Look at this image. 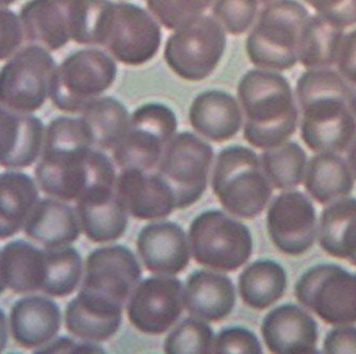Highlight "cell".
<instances>
[{
	"mask_svg": "<svg viewBox=\"0 0 356 354\" xmlns=\"http://www.w3.org/2000/svg\"><path fill=\"white\" fill-rule=\"evenodd\" d=\"M300 132L315 153H343L356 137V117L348 101L349 84L338 71L306 69L296 87Z\"/></svg>",
	"mask_w": 356,
	"mask_h": 354,
	"instance_id": "6da1fadb",
	"label": "cell"
},
{
	"mask_svg": "<svg viewBox=\"0 0 356 354\" xmlns=\"http://www.w3.org/2000/svg\"><path fill=\"white\" fill-rule=\"evenodd\" d=\"M245 114L243 137L259 149H270L293 137L299 123V107L290 82L277 71L250 69L237 87Z\"/></svg>",
	"mask_w": 356,
	"mask_h": 354,
	"instance_id": "7a4b0ae2",
	"label": "cell"
},
{
	"mask_svg": "<svg viewBox=\"0 0 356 354\" xmlns=\"http://www.w3.org/2000/svg\"><path fill=\"white\" fill-rule=\"evenodd\" d=\"M309 17V11L298 0H273L266 3L245 41L251 63L258 69L273 71L295 67Z\"/></svg>",
	"mask_w": 356,
	"mask_h": 354,
	"instance_id": "3957f363",
	"label": "cell"
},
{
	"mask_svg": "<svg viewBox=\"0 0 356 354\" xmlns=\"http://www.w3.org/2000/svg\"><path fill=\"white\" fill-rule=\"evenodd\" d=\"M211 185L224 209L243 219L261 215L272 195L261 160L241 145L229 146L219 153Z\"/></svg>",
	"mask_w": 356,
	"mask_h": 354,
	"instance_id": "277c9868",
	"label": "cell"
},
{
	"mask_svg": "<svg viewBox=\"0 0 356 354\" xmlns=\"http://www.w3.org/2000/svg\"><path fill=\"white\" fill-rule=\"evenodd\" d=\"M35 180L42 192L63 201H76L90 187L115 183V165L99 149H42Z\"/></svg>",
	"mask_w": 356,
	"mask_h": 354,
	"instance_id": "5b68a950",
	"label": "cell"
},
{
	"mask_svg": "<svg viewBox=\"0 0 356 354\" xmlns=\"http://www.w3.org/2000/svg\"><path fill=\"white\" fill-rule=\"evenodd\" d=\"M115 60L99 49H81L57 66L51 82V103L64 113H81L88 105L113 85Z\"/></svg>",
	"mask_w": 356,
	"mask_h": 354,
	"instance_id": "8992f818",
	"label": "cell"
},
{
	"mask_svg": "<svg viewBox=\"0 0 356 354\" xmlns=\"http://www.w3.org/2000/svg\"><path fill=\"white\" fill-rule=\"evenodd\" d=\"M192 257L204 267L235 271L253 252L249 228L221 211H206L194 218L189 229Z\"/></svg>",
	"mask_w": 356,
	"mask_h": 354,
	"instance_id": "52a82bcc",
	"label": "cell"
},
{
	"mask_svg": "<svg viewBox=\"0 0 356 354\" xmlns=\"http://www.w3.org/2000/svg\"><path fill=\"white\" fill-rule=\"evenodd\" d=\"M225 30L211 16H200L178 28L167 40L163 58L169 69L186 81L207 79L225 53Z\"/></svg>",
	"mask_w": 356,
	"mask_h": 354,
	"instance_id": "ba28073f",
	"label": "cell"
},
{
	"mask_svg": "<svg viewBox=\"0 0 356 354\" xmlns=\"http://www.w3.org/2000/svg\"><path fill=\"white\" fill-rule=\"evenodd\" d=\"M57 63L51 51L29 44L0 69V105L19 113L39 111L51 94Z\"/></svg>",
	"mask_w": 356,
	"mask_h": 354,
	"instance_id": "9c48e42d",
	"label": "cell"
},
{
	"mask_svg": "<svg viewBox=\"0 0 356 354\" xmlns=\"http://www.w3.org/2000/svg\"><path fill=\"white\" fill-rule=\"evenodd\" d=\"M163 32L151 12L131 3H110L99 46L127 66L149 63L159 51Z\"/></svg>",
	"mask_w": 356,
	"mask_h": 354,
	"instance_id": "30bf717a",
	"label": "cell"
},
{
	"mask_svg": "<svg viewBox=\"0 0 356 354\" xmlns=\"http://www.w3.org/2000/svg\"><path fill=\"white\" fill-rule=\"evenodd\" d=\"M177 126V118L169 106L158 101L140 106L131 114L123 137L112 148L115 163L122 169L151 171L159 163Z\"/></svg>",
	"mask_w": 356,
	"mask_h": 354,
	"instance_id": "8fae6325",
	"label": "cell"
},
{
	"mask_svg": "<svg viewBox=\"0 0 356 354\" xmlns=\"http://www.w3.org/2000/svg\"><path fill=\"white\" fill-rule=\"evenodd\" d=\"M295 296L306 309L332 326L356 323V273L337 264H317L298 280Z\"/></svg>",
	"mask_w": 356,
	"mask_h": 354,
	"instance_id": "7c38bea8",
	"label": "cell"
},
{
	"mask_svg": "<svg viewBox=\"0 0 356 354\" xmlns=\"http://www.w3.org/2000/svg\"><path fill=\"white\" fill-rule=\"evenodd\" d=\"M213 149L191 132L175 134L158 163L159 176L173 193L176 209L201 199L207 187Z\"/></svg>",
	"mask_w": 356,
	"mask_h": 354,
	"instance_id": "4fadbf2b",
	"label": "cell"
},
{
	"mask_svg": "<svg viewBox=\"0 0 356 354\" xmlns=\"http://www.w3.org/2000/svg\"><path fill=\"white\" fill-rule=\"evenodd\" d=\"M183 284L171 276H158L139 282L128 299L127 316L144 334L165 333L183 313Z\"/></svg>",
	"mask_w": 356,
	"mask_h": 354,
	"instance_id": "5bb4252c",
	"label": "cell"
},
{
	"mask_svg": "<svg viewBox=\"0 0 356 354\" xmlns=\"http://www.w3.org/2000/svg\"><path fill=\"white\" fill-rule=\"evenodd\" d=\"M267 230L273 245L284 255L299 257L311 249L317 237V214L302 192L289 191L272 201Z\"/></svg>",
	"mask_w": 356,
	"mask_h": 354,
	"instance_id": "9a60e30c",
	"label": "cell"
},
{
	"mask_svg": "<svg viewBox=\"0 0 356 354\" xmlns=\"http://www.w3.org/2000/svg\"><path fill=\"white\" fill-rule=\"evenodd\" d=\"M141 276V266L129 248L122 245L97 248L88 255L80 289L124 305Z\"/></svg>",
	"mask_w": 356,
	"mask_h": 354,
	"instance_id": "2e32d148",
	"label": "cell"
},
{
	"mask_svg": "<svg viewBox=\"0 0 356 354\" xmlns=\"http://www.w3.org/2000/svg\"><path fill=\"white\" fill-rule=\"evenodd\" d=\"M79 0H29L19 19L25 40L48 51L62 49L73 40Z\"/></svg>",
	"mask_w": 356,
	"mask_h": 354,
	"instance_id": "e0dca14e",
	"label": "cell"
},
{
	"mask_svg": "<svg viewBox=\"0 0 356 354\" xmlns=\"http://www.w3.org/2000/svg\"><path fill=\"white\" fill-rule=\"evenodd\" d=\"M261 335L272 353H318L317 323L305 310L293 303L280 305L266 315Z\"/></svg>",
	"mask_w": 356,
	"mask_h": 354,
	"instance_id": "ac0fdd59",
	"label": "cell"
},
{
	"mask_svg": "<svg viewBox=\"0 0 356 354\" xmlns=\"http://www.w3.org/2000/svg\"><path fill=\"white\" fill-rule=\"evenodd\" d=\"M115 193L125 211L139 221H156L171 215L175 200L157 174L125 168L115 181Z\"/></svg>",
	"mask_w": 356,
	"mask_h": 354,
	"instance_id": "d6986e66",
	"label": "cell"
},
{
	"mask_svg": "<svg viewBox=\"0 0 356 354\" xmlns=\"http://www.w3.org/2000/svg\"><path fill=\"white\" fill-rule=\"evenodd\" d=\"M137 249L147 271L175 276L189 264L190 247L185 230L173 221L149 224L140 231Z\"/></svg>",
	"mask_w": 356,
	"mask_h": 354,
	"instance_id": "ffe728a7",
	"label": "cell"
},
{
	"mask_svg": "<svg viewBox=\"0 0 356 354\" xmlns=\"http://www.w3.org/2000/svg\"><path fill=\"white\" fill-rule=\"evenodd\" d=\"M80 227L90 241L119 239L127 228V212L115 193V183H99L76 200Z\"/></svg>",
	"mask_w": 356,
	"mask_h": 354,
	"instance_id": "44dd1931",
	"label": "cell"
},
{
	"mask_svg": "<svg viewBox=\"0 0 356 354\" xmlns=\"http://www.w3.org/2000/svg\"><path fill=\"white\" fill-rule=\"evenodd\" d=\"M45 128L33 114L19 113L0 105V166L22 169L41 155Z\"/></svg>",
	"mask_w": 356,
	"mask_h": 354,
	"instance_id": "7402d4cb",
	"label": "cell"
},
{
	"mask_svg": "<svg viewBox=\"0 0 356 354\" xmlns=\"http://www.w3.org/2000/svg\"><path fill=\"white\" fill-rule=\"evenodd\" d=\"M61 321V310L51 297L25 296L12 305L10 333L19 347L37 350L55 339Z\"/></svg>",
	"mask_w": 356,
	"mask_h": 354,
	"instance_id": "603a6c76",
	"label": "cell"
},
{
	"mask_svg": "<svg viewBox=\"0 0 356 354\" xmlns=\"http://www.w3.org/2000/svg\"><path fill=\"white\" fill-rule=\"evenodd\" d=\"M123 305L80 289L67 303L65 328L77 339L92 343L108 341L119 331Z\"/></svg>",
	"mask_w": 356,
	"mask_h": 354,
	"instance_id": "cb8c5ba5",
	"label": "cell"
},
{
	"mask_svg": "<svg viewBox=\"0 0 356 354\" xmlns=\"http://www.w3.org/2000/svg\"><path fill=\"white\" fill-rule=\"evenodd\" d=\"M189 121L200 135L223 143L233 139L242 125L239 101L221 90H208L194 98L189 109Z\"/></svg>",
	"mask_w": 356,
	"mask_h": 354,
	"instance_id": "d4e9b609",
	"label": "cell"
},
{
	"mask_svg": "<svg viewBox=\"0 0 356 354\" xmlns=\"http://www.w3.org/2000/svg\"><path fill=\"white\" fill-rule=\"evenodd\" d=\"M183 303L190 315L217 323L225 319L235 307V286L223 273L195 271L186 282Z\"/></svg>",
	"mask_w": 356,
	"mask_h": 354,
	"instance_id": "484cf974",
	"label": "cell"
},
{
	"mask_svg": "<svg viewBox=\"0 0 356 354\" xmlns=\"http://www.w3.org/2000/svg\"><path fill=\"white\" fill-rule=\"evenodd\" d=\"M24 232L44 248L70 246L79 239L80 227L76 209L57 198L39 200L28 217Z\"/></svg>",
	"mask_w": 356,
	"mask_h": 354,
	"instance_id": "4316f807",
	"label": "cell"
},
{
	"mask_svg": "<svg viewBox=\"0 0 356 354\" xmlns=\"http://www.w3.org/2000/svg\"><path fill=\"white\" fill-rule=\"evenodd\" d=\"M39 189L37 180L23 171L0 174V241L23 229L40 200Z\"/></svg>",
	"mask_w": 356,
	"mask_h": 354,
	"instance_id": "83f0119b",
	"label": "cell"
},
{
	"mask_svg": "<svg viewBox=\"0 0 356 354\" xmlns=\"http://www.w3.org/2000/svg\"><path fill=\"white\" fill-rule=\"evenodd\" d=\"M1 275L16 294L42 292L46 275L45 251L25 239L9 242L1 250Z\"/></svg>",
	"mask_w": 356,
	"mask_h": 354,
	"instance_id": "f1b7e54d",
	"label": "cell"
},
{
	"mask_svg": "<svg viewBox=\"0 0 356 354\" xmlns=\"http://www.w3.org/2000/svg\"><path fill=\"white\" fill-rule=\"evenodd\" d=\"M318 231L323 251L356 266V198L346 197L327 205L320 216Z\"/></svg>",
	"mask_w": 356,
	"mask_h": 354,
	"instance_id": "f546056e",
	"label": "cell"
},
{
	"mask_svg": "<svg viewBox=\"0 0 356 354\" xmlns=\"http://www.w3.org/2000/svg\"><path fill=\"white\" fill-rule=\"evenodd\" d=\"M303 180L306 191L322 205L348 197L354 189L351 168L339 153L314 155L306 165Z\"/></svg>",
	"mask_w": 356,
	"mask_h": 354,
	"instance_id": "4dcf8cb0",
	"label": "cell"
},
{
	"mask_svg": "<svg viewBox=\"0 0 356 354\" xmlns=\"http://www.w3.org/2000/svg\"><path fill=\"white\" fill-rule=\"evenodd\" d=\"M238 289L240 298L248 307L266 310L285 295L287 273L277 261L259 260L242 271Z\"/></svg>",
	"mask_w": 356,
	"mask_h": 354,
	"instance_id": "1f68e13d",
	"label": "cell"
},
{
	"mask_svg": "<svg viewBox=\"0 0 356 354\" xmlns=\"http://www.w3.org/2000/svg\"><path fill=\"white\" fill-rule=\"evenodd\" d=\"M345 33L343 28L316 13L309 16L302 33L299 62L306 69L335 65Z\"/></svg>",
	"mask_w": 356,
	"mask_h": 354,
	"instance_id": "d6a6232c",
	"label": "cell"
},
{
	"mask_svg": "<svg viewBox=\"0 0 356 354\" xmlns=\"http://www.w3.org/2000/svg\"><path fill=\"white\" fill-rule=\"evenodd\" d=\"M81 118L91 131L93 145L99 150H109L123 137L131 117L120 100L104 96L88 105Z\"/></svg>",
	"mask_w": 356,
	"mask_h": 354,
	"instance_id": "836d02e7",
	"label": "cell"
},
{
	"mask_svg": "<svg viewBox=\"0 0 356 354\" xmlns=\"http://www.w3.org/2000/svg\"><path fill=\"white\" fill-rule=\"evenodd\" d=\"M44 251L46 275L42 293L51 298L72 295L83 278V258L79 252L71 245L44 248Z\"/></svg>",
	"mask_w": 356,
	"mask_h": 354,
	"instance_id": "e575fe53",
	"label": "cell"
},
{
	"mask_svg": "<svg viewBox=\"0 0 356 354\" xmlns=\"http://www.w3.org/2000/svg\"><path fill=\"white\" fill-rule=\"evenodd\" d=\"M261 163L266 177L275 189H291L304 179L307 155L299 144L289 142L266 149Z\"/></svg>",
	"mask_w": 356,
	"mask_h": 354,
	"instance_id": "d590c367",
	"label": "cell"
},
{
	"mask_svg": "<svg viewBox=\"0 0 356 354\" xmlns=\"http://www.w3.org/2000/svg\"><path fill=\"white\" fill-rule=\"evenodd\" d=\"M215 334L205 320L188 317L168 335L163 350L168 354L213 353Z\"/></svg>",
	"mask_w": 356,
	"mask_h": 354,
	"instance_id": "8d00e7d4",
	"label": "cell"
},
{
	"mask_svg": "<svg viewBox=\"0 0 356 354\" xmlns=\"http://www.w3.org/2000/svg\"><path fill=\"white\" fill-rule=\"evenodd\" d=\"M215 0H147V6L156 21L165 29L176 30L194 21Z\"/></svg>",
	"mask_w": 356,
	"mask_h": 354,
	"instance_id": "74e56055",
	"label": "cell"
},
{
	"mask_svg": "<svg viewBox=\"0 0 356 354\" xmlns=\"http://www.w3.org/2000/svg\"><path fill=\"white\" fill-rule=\"evenodd\" d=\"M257 8V0H215L213 17L225 32L233 35H241L255 22Z\"/></svg>",
	"mask_w": 356,
	"mask_h": 354,
	"instance_id": "f35d334b",
	"label": "cell"
},
{
	"mask_svg": "<svg viewBox=\"0 0 356 354\" xmlns=\"http://www.w3.org/2000/svg\"><path fill=\"white\" fill-rule=\"evenodd\" d=\"M213 353L261 354L263 348L253 331L235 326L220 331L213 341Z\"/></svg>",
	"mask_w": 356,
	"mask_h": 354,
	"instance_id": "ab89813d",
	"label": "cell"
},
{
	"mask_svg": "<svg viewBox=\"0 0 356 354\" xmlns=\"http://www.w3.org/2000/svg\"><path fill=\"white\" fill-rule=\"evenodd\" d=\"M25 41L19 15L0 6V61L11 58Z\"/></svg>",
	"mask_w": 356,
	"mask_h": 354,
	"instance_id": "60d3db41",
	"label": "cell"
},
{
	"mask_svg": "<svg viewBox=\"0 0 356 354\" xmlns=\"http://www.w3.org/2000/svg\"><path fill=\"white\" fill-rule=\"evenodd\" d=\"M316 13L345 28L356 26V0H303Z\"/></svg>",
	"mask_w": 356,
	"mask_h": 354,
	"instance_id": "b9f144b4",
	"label": "cell"
},
{
	"mask_svg": "<svg viewBox=\"0 0 356 354\" xmlns=\"http://www.w3.org/2000/svg\"><path fill=\"white\" fill-rule=\"evenodd\" d=\"M323 352L327 354H356V327L337 326L327 332L323 342Z\"/></svg>",
	"mask_w": 356,
	"mask_h": 354,
	"instance_id": "7bdbcfd3",
	"label": "cell"
},
{
	"mask_svg": "<svg viewBox=\"0 0 356 354\" xmlns=\"http://www.w3.org/2000/svg\"><path fill=\"white\" fill-rule=\"evenodd\" d=\"M35 353L39 354H58V353H105V350L96 343L92 342L75 341L67 336H62L59 339H54L53 341L46 344L43 347L35 350Z\"/></svg>",
	"mask_w": 356,
	"mask_h": 354,
	"instance_id": "ee69618b",
	"label": "cell"
},
{
	"mask_svg": "<svg viewBox=\"0 0 356 354\" xmlns=\"http://www.w3.org/2000/svg\"><path fill=\"white\" fill-rule=\"evenodd\" d=\"M336 66L348 84H356V29L343 37Z\"/></svg>",
	"mask_w": 356,
	"mask_h": 354,
	"instance_id": "f6af8a7d",
	"label": "cell"
},
{
	"mask_svg": "<svg viewBox=\"0 0 356 354\" xmlns=\"http://www.w3.org/2000/svg\"><path fill=\"white\" fill-rule=\"evenodd\" d=\"M9 320L5 311L0 307V353L6 350L9 343Z\"/></svg>",
	"mask_w": 356,
	"mask_h": 354,
	"instance_id": "bcb514c9",
	"label": "cell"
},
{
	"mask_svg": "<svg viewBox=\"0 0 356 354\" xmlns=\"http://www.w3.org/2000/svg\"><path fill=\"white\" fill-rule=\"evenodd\" d=\"M349 155H348V162H349L350 168L354 177L356 178V137L354 139L353 143L349 148Z\"/></svg>",
	"mask_w": 356,
	"mask_h": 354,
	"instance_id": "7dc6e473",
	"label": "cell"
},
{
	"mask_svg": "<svg viewBox=\"0 0 356 354\" xmlns=\"http://www.w3.org/2000/svg\"><path fill=\"white\" fill-rule=\"evenodd\" d=\"M349 107L356 117V84H349V96H348Z\"/></svg>",
	"mask_w": 356,
	"mask_h": 354,
	"instance_id": "c3c4849f",
	"label": "cell"
},
{
	"mask_svg": "<svg viewBox=\"0 0 356 354\" xmlns=\"http://www.w3.org/2000/svg\"><path fill=\"white\" fill-rule=\"evenodd\" d=\"M0 258H1V251H0ZM6 289H7V286L3 282V275H1V266H0V296L5 293Z\"/></svg>",
	"mask_w": 356,
	"mask_h": 354,
	"instance_id": "681fc988",
	"label": "cell"
},
{
	"mask_svg": "<svg viewBox=\"0 0 356 354\" xmlns=\"http://www.w3.org/2000/svg\"><path fill=\"white\" fill-rule=\"evenodd\" d=\"M16 0H0V6L1 7H8V6L13 5Z\"/></svg>",
	"mask_w": 356,
	"mask_h": 354,
	"instance_id": "f907efd6",
	"label": "cell"
},
{
	"mask_svg": "<svg viewBox=\"0 0 356 354\" xmlns=\"http://www.w3.org/2000/svg\"><path fill=\"white\" fill-rule=\"evenodd\" d=\"M258 3H271V1H273V0H257Z\"/></svg>",
	"mask_w": 356,
	"mask_h": 354,
	"instance_id": "816d5d0a",
	"label": "cell"
}]
</instances>
